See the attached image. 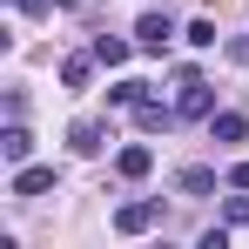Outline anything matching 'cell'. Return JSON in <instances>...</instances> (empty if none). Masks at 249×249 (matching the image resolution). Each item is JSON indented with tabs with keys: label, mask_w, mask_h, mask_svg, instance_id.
Masks as SVG:
<instances>
[{
	"label": "cell",
	"mask_w": 249,
	"mask_h": 249,
	"mask_svg": "<svg viewBox=\"0 0 249 249\" xmlns=\"http://www.w3.org/2000/svg\"><path fill=\"white\" fill-rule=\"evenodd\" d=\"M142 94H148V81H135V74H128V81H115V88H108V108H135Z\"/></svg>",
	"instance_id": "4fadbf2b"
},
{
	"label": "cell",
	"mask_w": 249,
	"mask_h": 249,
	"mask_svg": "<svg viewBox=\"0 0 249 249\" xmlns=\"http://www.w3.org/2000/svg\"><path fill=\"white\" fill-rule=\"evenodd\" d=\"M54 182H61V168H54V162H20V168H14V182H7V196H20V202H41Z\"/></svg>",
	"instance_id": "7a4b0ae2"
},
{
	"label": "cell",
	"mask_w": 249,
	"mask_h": 249,
	"mask_svg": "<svg viewBox=\"0 0 249 249\" xmlns=\"http://www.w3.org/2000/svg\"><path fill=\"white\" fill-rule=\"evenodd\" d=\"M222 182H229V189H249V162H236L229 175H222Z\"/></svg>",
	"instance_id": "2e32d148"
},
{
	"label": "cell",
	"mask_w": 249,
	"mask_h": 249,
	"mask_svg": "<svg viewBox=\"0 0 249 249\" xmlns=\"http://www.w3.org/2000/svg\"><path fill=\"white\" fill-rule=\"evenodd\" d=\"M162 222V202H122L115 209V236H148Z\"/></svg>",
	"instance_id": "277c9868"
},
{
	"label": "cell",
	"mask_w": 249,
	"mask_h": 249,
	"mask_svg": "<svg viewBox=\"0 0 249 249\" xmlns=\"http://www.w3.org/2000/svg\"><path fill=\"white\" fill-rule=\"evenodd\" d=\"M135 47H142V41H122V34H101V41H94V61H101V68H122V61L135 54Z\"/></svg>",
	"instance_id": "30bf717a"
},
{
	"label": "cell",
	"mask_w": 249,
	"mask_h": 249,
	"mask_svg": "<svg viewBox=\"0 0 249 249\" xmlns=\"http://www.w3.org/2000/svg\"><path fill=\"white\" fill-rule=\"evenodd\" d=\"M175 34H182V27H175V14H168V7H148V14L135 20V41L148 47V54H162V47L175 41Z\"/></svg>",
	"instance_id": "3957f363"
},
{
	"label": "cell",
	"mask_w": 249,
	"mask_h": 249,
	"mask_svg": "<svg viewBox=\"0 0 249 249\" xmlns=\"http://www.w3.org/2000/svg\"><path fill=\"white\" fill-rule=\"evenodd\" d=\"M108 142H115L108 122H74V128H68V148H74V155H101Z\"/></svg>",
	"instance_id": "ba28073f"
},
{
	"label": "cell",
	"mask_w": 249,
	"mask_h": 249,
	"mask_svg": "<svg viewBox=\"0 0 249 249\" xmlns=\"http://www.w3.org/2000/svg\"><path fill=\"white\" fill-rule=\"evenodd\" d=\"M0 162H7V168H20V162H34V135H27V128H20V115H14V122L0 128Z\"/></svg>",
	"instance_id": "5b68a950"
},
{
	"label": "cell",
	"mask_w": 249,
	"mask_h": 249,
	"mask_svg": "<svg viewBox=\"0 0 249 249\" xmlns=\"http://www.w3.org/2000/svg\"><path fill=\"white\" fill-rule=\"evenodd\" d=\"M88 74H94V47H88V54H68V61H61V88H88Z\"/></svg>",
	"instance_id": "8fae6325"
},
{
	"label": "cell",
	"mask_w": 249,
	"mask_h": 249,
	"mask_svg": "<svg viewBox=\"0 0 249 249\" xmlns=\"http://www.w3.org/2000/svg\"><path fill=\"white\" fill-rule=\"evenodd\" d=\"M54 7H81V0H54Z\"/></svg>",
	"instance_id": "ac0fdd59"
},
{
	"label": "cell",
	"mask_w": 249,
	"mask_h": 249,
	"mask_svg": "<svg viewBox=\"0 0 249 249\" xmlns=\"http://www.w3.org/2000/svg\"><path fill=\"white\" fill-rule=\"evenodd\" d=\"M249 135V115L243 108H222V115H209V142H243Z\"/></svg>",
	"instance_id": "9c48e42d"
},
{
	"label": "cell",
	"mask_w": 249,
	"mask_h": 249,
	"mask_svg": "<svg viewBox=\"0 0 249 249\" xmlns=\"http://www.w3.org/2000/svg\"><path fill=\"white\" fill-rule=\"evenodd\" d=\"M7 7H14V14H41V0H7Z\"/></svg>",
	"instance_id": "e0dca14e"
},
{
	"label": "cell",
	"mask_w": 249,
	"mask_h": 249,
	"mask_svg": "<svg viewBox=\"0 0 249 249\" xmlns=\"http://www.w3.org/2000/svg\"><path fill=\"white\" fill-rule=\"evenodd\" d=\"M175 88H182V94H175V115H182V122H209V115H215V88L202 81V68H182Z\"/></svg>",
	"instance_id": "6da1fadb"
},
{
	"label": "cell",
	"mask_w": 249,
	"mask_h": 249,
	"mask_svg": "<svg viewBox=\"0 0 249 249\" xmlns=\"http://www.w3.org/2000/svg\"><path fill=\"white\" fill-rule=\"evenodd\" d=\"M175 189H182V196H209V189H215V168H182V175H175Z\"/></svg>",
	"instance_id": "7c38bea8"
},
{
	"label": "cell",
	"mask_w": 249,
	"mask_h": 249,
	"mask_svg": "<svg viewBox=\"0 0 249 249\" xmlns=\"http://www.w3.org/2000/svg\"><path fill=\"white\" fill-rule=\"evenodd\" d=\"M222 222H229V229H249V189H236V196L222 202Z\"/></svg>",
	"instance_id": "5bb4252c"
},
{
	"label": "cell",
	"mask_w": 249,
	"mask_h": 249,
	"mask_svg": "<svg viewBox=\"0 0 249 249\" xmlns=\"http://www.w3.org/2000/svg\"><path fill=\"white\" fill-rule=\"evenodd\" d=\"M175 122H182V115H175L168 101H155V94L135 101V128H142V135H162V128H175Z\"/></svg>",
	"instance_id": "8992f818"
},
{
	"label": "cell",
	"mask_w": 249,
	"mask_h": 249,
	"mask_svg": "<svg viewBox=\"0 0 249 249\" xmlns=\"http://www.w3.org/2000/svg\"><path fill=\"white\" fill-rule=\"evenodd\" d=\"M148 168H155V148H148V142H128V148H115V175H122V182H142Z\"/></svg>",
	"instance_id": "52a82bcc"
},
{
	"label": "cell",
	"mask_w": 249,
	"mask_h": 249,
	"mask_svg": "<svg viewBox=\"0 0 249 249\" xmlns=\"http://www.w3.org/2000/svg\"><path fill=\"white\" fill-rule=\"evenodd\" d=\"M182 41H189V47H215V20H189Z\"/></svg>",
	"instance_id": "9a60e30c"
}]
</instances>
